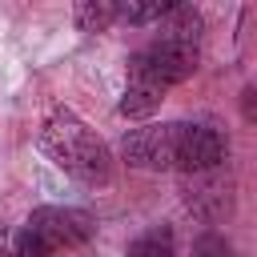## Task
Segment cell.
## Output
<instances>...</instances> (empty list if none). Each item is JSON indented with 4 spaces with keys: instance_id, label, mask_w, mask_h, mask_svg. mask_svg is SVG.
I'll return each instance as SVG.
<instances>
[{
    "instance_id": "cell-2",
    "label": "cell",
    "mask_w": 257,
    "mask_h": 257,
    "mask_svg": "<svg viewBox=\"0 0 257 257\" xmlns=\"http://www.w3.org/2000/svg\"><path fill=\"white\" fill-rule=\"evenodd\" d=\"M120 157L133 169L149 173H209L221 169L229 157L225 137L213 124L197 120H161V124H137L120 137Z\"/></svg>"
},
{
    "instance_id": "cell-3",
    "label": "cell",
    "mask_w": 257,
    "mask_h": 257,
    "mask_svg": "<svg viewBox=\"0 0 257 257\" xmlns=\"http://www.w3.org/2000/svg\"><path fill=\"white\" fill-rule=\"evenodd\" d=\"M40 149L56 169L76 177L80 185H108L112 181V153L108 145L72 112V108H52L44 128H40Z\"/></svg>"
},
{
    "instance_id": "cell-4",
    "label": "cell",
    "mask_w": 257,
    "mask_h": 257,
    "mask_svg": "<svg viewBox=\"0 0 257 257\" xmlns=\"http://www.w3.org/2000/svg\"><path fill=\"white\" fill-rule=\"evenodd\" d=\"M24 229L48 253H56V249H72V245L88 241L96 233V217L84 213V209H68V205H44V209H32L28 213Z\"/></svg>"
},
{
    "instance_id": "cell-6",
    "label": "cell",
    "mask_w": 257,
    "mask_h": 257,
    "mask_svg": "<svg viewBox=\"0 0 257 257\" xmlns=\"http://www.w3.org/2000/svg\"><path fill=\"white\" fill-rule=\"evenodd\" d=\"M0 257H52V253L20 225V229H0Z\"/></svg>"
},
{
    "instance_id": "cell-7",
    "label": "cell",
    "mask_w": 257,
    "mask_h": 257,
    "mask_svg": "<svg viewBox=\"0 0 257 257\" xmlns=\"http://www.w3.org/2000/svg\"><path fill=\"white\" fill-rule=\"evenodd\" d=\"M193 257H233V249H229V241H225V237H217V233H205V237H197V245H193Z\"/></svg>"
},
{
    "instance_id": "cell-1",
    "label": "cell",
    "mask_w": 257,
    "mask_h": 257,
    "mask_svg": "<svg viewBox=\"0 0 257 257\" xmlns=\"http://www.w3.org/2000/svg\"><path fill=\"white\" fill-rule=\"evenodd\" d=\"M161 32L128 60V84L116 104L120 116L145 120L161 108L165 92L193 76L201 56V12L189 4H173V12L157 24Z\"/></svg>"
},
{
    "instance_id": "cell-5",
    "label": "cell",
    "mask_w": 257,
    "mask_h": 257,
    "mask_svg": "<svg viewBox=\"0 0 257 257\" xmlns=\"http://www.w3.org/2000/svg\"><path fill=\"white\" fill-rule=\"evenodd\" d=\"M72 16L80 32H104L120 20V0H84L72 8Z\"/></svg>"
}]
</instances>
